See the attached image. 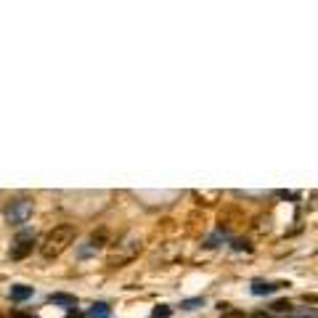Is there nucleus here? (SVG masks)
Listing matches in <instances>:
<instances>
[{"instance_id": "f257e3e1", "label": "nucleus", "mask_w": 318, "mask_h": 318, "mask_svg": "<svg viewBox=\"0 0 318 318\" xmlns=\"http://www.w3.org/2000/svg\"><path fill=\"white\" fill-rule=\"evenodd\" d=\"M75 236H77V228H75L72 223H61V225H56V228L50 231L48 236H45L43 247H40V254H43L45 260L59 257V254L64 252V249L69 247L72 241H75Z\"/></svg>"}, {"instance_id": "f03ea898", "label": "nucleus", "mask_w": 318, "mask_h": 318, "mask_svg": "<svg viewBox=\"0 0 318 318\" xmlns=\"http://www.w3.org/2000/svg\"><path fill=\"white\" fill-rule=\"evenodd\" d=\"M32 212H35V202L27 196H19L14 199V202H8V207H5V220H8L11 225H24L27 220L32 218Z\"/></svg>"}, {"instance_id": "7ed1b4c3", "label": "nucleus", "mask_w": 318, "mask_h": 318, "mask_svg": "<svg viewBox=\"0 0 318 318\" xmlns=\"http://www.w3.org/2000/svg\"><path fill=\"white\" fill-rule=\"evenodd\" d=\"M32 249H35V238H19L16 247L11 249V260H24Z\"/></svg>"}, {"instance_id": "20e7f679", "label": "nucleus", "mask_w": 318, "mask_h": 318, "mask_svg": "<svg viewBox=\"0 0 318 318\" xmlns=\"http://www.w3.org/2000/svg\"><path fill=\"white\" fill-rule=\"evenodd\" d=\"M48 302L59 305V308H69V310H75V305H77V297H75V294L56 292V294H50V297H48Z\"/></svg>"}, {"instance_id": "39448f33", "label": "nucleus", "mask_w": 318, "mask_h": 318, "mask_svg": "<svg viewBox=\"0 0 318 318\" xmlns=\"http://www.w3.org/2000/svg\"><path fill=\"white\" fill-rule=\"evenodd\" d=\"M278 286H284V284H270V281H252V294H254V297H265V294H273Z\"/></svg>"}, {"instance_id": "423d86ee", "label": "nucleus", "mask_w": 318, "mask_h": 318, "mask_svg": "<svg viewBox=\"0 0 318 318\" xmlns=\"http://www.w3.org/2000/svg\"><path fill=\"white\" fill-rule=\"evenodd\" d=\"M11 300L14 302H24V300L32 297V286H24V284H19V286H11Z\"/></svg>"}, {"instance_id": "0eeeda50", "label": "nucleus", "mask_w": 318, "mask_h": 318, "mask_svg": "<svg viewBox=\"0 0 318 318\" xmlns=\"http://www.w3.org/2000/svg\"><path fill=\"white\" fill-rule=\"evenodd\" d=\"M88 316L90 318H109L111 316V308L106 302H93V305H90V310H88Z\"/></svg>"}, {"instance_id": "6e6552de", "label": "nucleus", "mask_w": 318, "mask_h": 318, "mask_svg": "<svg viewBox=\"0 0 318 318\" xmlns=\"http://www.w3.org/2000/svg\"><path fill=\"white\" fill-rule=\"evenodd\" d=\"M106 238H109V234H106V231L104 228H101V231H95V234L93 236H90V247H104V244H106Z\"/></svg>"}, {"instance_id": "1a4fd4ad", "label": "nucleus", "mask_w": 318, "mask_h": 318, "mask_svg": "<svg viewBox=\"0 0 318 318\" xmlns=\"http://www.w3.org/2000/svg\"><path fill=\"white\" fill-rule=\"evenodd\" d=\"M204 305V297H191V300H183L180 302V310H196Z\"/></svg>"}, {"instance_id": "9d476101", "label": "nucleus", "mask_w": 318, "mask_h": 318, "mask_svg": "<svg viewBox=\"0 0 318 318\" xmlns=\"http://www.w3.org/2000/svg\"><path fill=\"white\" fill-rule=\"evenodd\" d=\"M170 316H173V308H167V305H157L151 310V318H170Z\"/></svg>"}, {"instance_id": "9b49d317", "label": "nucleus", "mask_w": 318, "mask_h": 318, "mask_svg": "<svg viewBox=\"0 0 318 318\" xmlns=\"http://www.w3.org/2000/svg\"><path fill=\"white\" fill-rule=\"evenodd\" d=\"M273 310L276 313H289V310H292V302H289V300H278V302H273Z\"/></svg>"}, {"instance_id": "f8f14e48", "label": "nucleus", "mask_w": 318, "mask_h": 318, "mask_svg": "<svg viewBox=\"0 0 318 318\" xmlns=\"http://www.w3.org/2000/svg\"><path fill=\"white\" fill-rule=\"evenodd\" d=\"M220 318H244V313H241V310H234V308H231L228 313H220Z\"/></svg>"}, {"instance_id": "ddd939ff", "label": "nucleus", "mask_w": 318, "mask_h": 318, "mask_svg": "<svg viewBox=\"0 0 318 318\" xmlns=\"http://www.w3.org/2000/svg\"><path fill=\"white\" fill-rule=\"evenodd\" d=\"M278 196L281 199H297V194H292V191H278Z\"/></svg>"}, {"instance_id": "4468645a", "label": "nucleus", "mask_w": 318, "mask_h": 318, "mask_svg": "<svg viewBox=\"0 0 318 318\" xmlns=\"http://www.w3.org/2000/svg\"><path fill=\"white\" fill-rule=\"evenodd\" d=\"M66 318H82V313H77V310H69V316Z\"/></svg>"}, {"instance_id": "2eb2a0df", "label": "nucleus", "mask_w": 318, "mask_h": 318, "mask_svg": "<svg viewBox=\"0 0 318 318\" xmlns=\"http://www.w3.org/2000/svg\"><path fill=\"white\" fill-rule=\"evenodd\" d=\"M14 318H35V316H27V313H16Z\"/></svg>"}]
</instances>
